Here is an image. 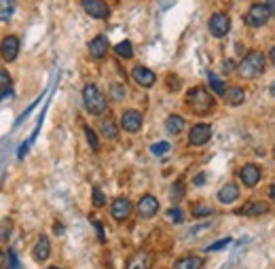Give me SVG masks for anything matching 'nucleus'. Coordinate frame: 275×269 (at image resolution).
<instances>
[{
  "mask_svg": "<svg viewBox=\"0 0 275 269\" xmlns=\"http://www.w3.org/2000/svg\"><path fill=\"white\" fill-rule=\"evenodd\" d=\"M114 53L121 57V60H131V57H134V45L129 41H121L119 45H114Z\"/></svg>",
  "mask_w": 275,
  "mask_h": 269,
  "instance_id": "5701e85b",
  "label": "nucleus"
},
{
  "mask_svg": "<svg viewBox=\"0 0 275 269\" xmlns=\"http://www.w3.org/2000/svg\"><path fill=\"white\" fill-rule=\"evenodd\" d=\"M93 206L95 208H102L104 204H106V197H104V193H102V189H100V186H93Z\"/></svg>",
  "mask_w": 275,
  "mask_h": 269,
  "instance_id": "473e14b6",
  "label": "nucleus"
},
{
  "mask_svg": "<svg viewBox=\"0 0 275 269\" xmlns=\"http://www.w3.org/2000/svg\"><path fill=\"white\" fill-rule=\"evenodd\" d=\"M165 130L170 132V134H174V136L180 134V132L184 130V119H182L180 114H170V117L165 119Z\"/></svg>",
  "mask_w": 275,
  "mask_h": 269,
  "instance_id": "4be33fe9",
  "label": "nucleus"
},
{
  "mask_svg": "<svg viewBox=\"0 0 275 269\" xmlns=\"http://www.w3.org/2000/svg\"><path fill=\"white\" fill-rule=\"evenodd\" d=\"M224 102L229 104V106H242V104L246 102V91L242 87H229L224 91Z\"/></svg>",
  "mask_w": 275,
  "mask_h": 269,
  "instance_id": "a211bd4d",
  "label": "nucleus"
},
{
  "mask_svg": "<svg viewBox=\"0 0 275 269\" xmlns=\"http://www.w3.org/2000/svg\"><path fill=\"white\" fill-rule=\"evenodd\" d=\"M53 231H55V233H64V227H62V225H55Z\"/></svg>",
  "mask_w": 275,
  "mask_h": 269,
  "instance_id": "a19ab883",
  "label": "nucleus"
},
{
  "mask_svg": "<svg viewBox=\"0 0 275 269\" xmlns=\"http://www.w3.org/2000/svg\"><path fill=\"white\" fill-rule=\"evenodd\" d=\"M203 267V259L197 254H188V256H182L174 263V269H201Z\"/></svg>",
  "mask_w": 275,
  "mask_h": 269,
  "instance_id": "6ab92c4d",
  "label": "nucleus"
},
{
  "mask_svg": "<svg viewBox=\"0 0 275 269\" xmlns=\"http://www.w3.org/2000/svg\"><path fill=\"white\" fill-rule=\"evenodd\" d=\"M170 142H157V144H152L150 146V153L154 155V157H163V155H167L170 153Z\"/></svg>",
  "mask_w": 275,
  "mask_h": 269,
  "instance_id": "c756f323",
  "label": "nucleus"
},
{
  "mask_svg": "<svg viewBox=\"0 0 275 269\" xmlns=\"http://www.w3.org/2000/svg\"><path fill=\"white\" fill-rule=\"evenodd\" d=\"M269 19H271V13H269V9L265 7V3L252 5V7L246 11V15H244V21L248 23L250 28H262V26H267Z\"/></svg>",
  "mask_w": 275,
  "mask_h": 269,
  "instance_id": "20e7f679",
  "label": "nucleus"
},
{
  "mask_svg": "<svg viewBox=\"0 0 275 269\" xmlns=\"http://www.w3.org/2000/svg\"><path fill=\"white\" fill-rule=\"evenodd\" d=\"M239 200V186L235 182H226L222 189L218 191V202L224 204V206H231Z\"/></svg>",
  "mask_w": 275,
  "mask_h": 269,
  "instance_id": "dca6fc26",
  "label": "nucleus"
},
{
  "mask_svg": "<svg viewBox=\"0 0 275 269\" xmlns=\"http://www.w3.org/2000/svg\"><path fill=\"white\" fill-rule=\"evenodd\" d=\"M271 93H273V96H275V83L271 85Z\"/></svg>",
  "mask_w": 275,
  "mask_h": 269,
  "instance_id": "c03bdc74",
  "label": "nucleus"
},
{
  "mask_svg": "<svg viewBox=\"0 0 275 269\" xmlns=\"http://www.w3.org/2000/svg\"><path fill=\"white\" fill-rule=\"evenodd\" d=\"M11 231H13V223L9 218L0 220V242H9L11 240Z\"/></svg>",
  "mask_w": 275,
  "mask_h": 269,
  "instance_id": "cd10ccee",
  "label": "nucleus"
},
{
  "mask_svg": "<svg viewBox=\"0 0 275 269\" xmlns=\"http://www.w3.org/2000/svg\"><path fill=\"white\" fill-rule=\"evenodd\" d=\"M19 53V39L17 36H7L0 43V55L5 57L7 62H13Z\"/></svg>",
  "mask_w": 275,
  "mask_h": 269,
  "instance_id": "ddd939ff",
  "label": "nucleus"
},
{
  "mask_svg": "<svg viewBox=\"0 0 275 269\" xmlns=\"http://www.w3.org/2000/svg\"><path fill=\"white\" fill-rule=\"evenodd\" d=\"M32 254H34V259L41 261V263L49 259V254H51V242H49V238L41 236L38 242H36V246H34V250H32Z\"/></svg>",
  "mask_w": 275,
  "mask_h": 269,
  "instance_id": "f3484780",
  "label": "nucleus"
},
{
  "mask_svg": "<svg viewBox=\"0 0 275 269\" xmlns=\"http://www.w3.org/2000/svg\"><path fill=\"white\" fill-rule=\"evenodd\" d=\"M100 132L104 138L108 140H114L119 136V130H116V123L112 121V117H104V119L100 121Z\"/></svg>",
  "mask_w": 275,
  "mask_h": 269,
  "instance_id": "412c9836",
  "label": "nucleus"
},
{
  "mask_svg": "<svg viewBox=\"0 0 275 269\" xmlns=\"http://www.w3.org/2000/svg\"><path fill=\"white\" fill-rule=\"evenodd\" d=\"M142 123H144V117H142V112H138V110H125L121 114V127L129 134L140 132Z\"/></svg>",
  "mask_w": 275,
  "mask_h": 269,
  "instance_id": "6e6552de",
  "label": "nucleus"
},
{
  "mask_svg": "<svg viewBox=\"0 0 275 269\" xmlns=\"http://www.w3.org/2000/svg\"><path fill=\"white\" fill-rule=\"evenodd\" d=\"M214 214V208L210 204H197L193 206V216L195 218H203V216H212Z\"/></svg>",
  "mask_w": 275,
  "mask_h": 269,
  "instance_id": "a878e982",
  "label": "nucleus"
},
{
  "mask_svg": "<svg viewBox=\"0 0 275 269\" xmlns=\"http://www.w3.org/2000/svg\"><path fill=\"white\" fill-rule=\"evenodd\" d=\"M271 200H273V202H275V182H273V184H271Z\"/></svg>",
  "mask_w": 275,
  "mask_h": 269,
  "instance_id": "79ce46f5",
  "label": "nucleus"
},
{
  "mask_svg": "<svg viewBox=\"0 0 275 269\" xmlns=\"http://www.w3.org/2000/svg\"><path fill=\"white\" fill-rule=\"evenodd\" d=\"M131 76H134V81L140 87H146V89H150L154 83H157V74L146 66H136L134 70H131Z\"/></svg>",
  "mask_w": 275,
  "mask_h": 269,
  "instance_id": "1a4fd4ad",
  "label": "nucleus"
},
{
  "mask_svg": "<svg viewBox=\"0 0 275 269\" xmlns=\"http://www.w3.org/2000/svg\"><path fill=\"white\" fill-rule=\"evenodd\" d=\"M208 28H210V34L214 39H222L231 30V17L226 13H214L208 21Z\"/></svg>",
  "mask_w": 275,
  "mask_h": 269,
  "instance_id": "39448f33",
  "label": "nucleus"
},
{
  "mask_svg": "<svg viewBox=\"0 0 275 269\" xmlns=\"http://www.w3.org/2000/svg\"><path fill=\"white\" fill-rule=\"evenodd\" d=\"M239 178L246 186H256L262 178V170L256 166V163H246V166L239 170Z\"/></svg>",
  "mask_w": 275,
  "mask_h": 269,
  "instance_id": "9d476101",
  "label": "nucleus"
},
{
  "mask_svg": "<svg viewBox=\"0 0 275 269\" xmlns=\"http://www.w3.org/2000/svg\"><path fill=\"white\" fill-rule=\"evenodd\" d=\"M110 214L114 220H125L129 214H131V202L127 200V197H116V200L112 202V208H110Z\"/></svg>",
  "mask_w": 275,
  "mask_h": 269,
  "instance_id": "4468645a",
  "label": "nucleus"
},
{
  "mask_svg": "<svg viewBox=\"0 0 275 269\" xmlns=\"http://www.w3.org/2000/svg\"><path fill=\"white\" fill-rule=\"evenodd\" d=\"M85 136H87V142H89V146H91L93 150H98V148H100V140H98V136H95V132L91 130L89 125H85Z\"/></svg>",
  "mask_w": 275,
  "mask_h": 269,
  "instance_id": "7c9ffc66",
  "label": "nucleus"
},
{
  "mask_svg": "<svg viewBox=\"0 0 275 269\" xmlns=\"http://www.w3.org/2000/svg\"><path fill=\"white\" fill-rule=\"evenodd\" d=\"M229 244H231V238H222V240H218V242L210 244V246H208V252H216V250H222L224 246H229Z\"/></svg>",
  "mask_w": 275,
  "mask_h": 269,
  "instance_id": "f704fd0d",
  "label": "nucleus"
},
{
  "mask_svg": "<svg viewBox=\"0 0 275 269\" xmlns=\"http://www.w3.org/2000/svg\"><path fill=\"white\" fill-rule=\"evenodd\" d=\"M15 13V0H0V21L11 19Z\"/></svg>",
  "mask_w": 275,
  "mask_h": 269,
  "instance_id": "b1692460",
  "label": "nucleus"
},
{
  "mask_svg": "<svg viewBox=\"0 0 275 269\" xmlns=\"http://www.w3.org/2000/svg\"><path fill=\"white\" fill-rule=\"evenodd\" d=\"M3 265H5V252L0 250V267H3Z\"/></svg>",
  "mask_w": 275,
  "mask_h": 269,
  "instance_id": "37998d69",
  "label": "nucleus"
},
{
  "mask_svg": "<svg viewBox=\"0 0 275 269\" xmlns=\"http://www.w3.org/2000/svg\"><path fill=\"white\" fill-rule=\"evenodd\" d=\"M49 269H62V267H49Z\"/></svg>",
  "mask_w": 275,
  "mask_h": 269,
  "instance_id": "a18cd8bd",
  "label": "nucleus"
},
{
  "mask_svg": "<svg viewBox=\"0 0 275 269\" xmlns=\"http://www.w3.org/2000/svg\"><path fill=\"white\" fill-rule=\"evenodd\" d=\"M157 212H159V202H157V197H152V195L140 197V202H138V214H140L142 218H152Z\"/></svg>",
  "mask_w": 275,
  "mask_h": 269,
  "instance_id": "f8f14e48",
  "label": "nucleus"
},
{
  "mask_svg": "<svg viewBox=\"0 0 275 269\" xmlns=\"http://www.w3.org/2000/svg\"><path fill=\"white\" fill-rule=\"evenodd\" d=\"M7 261H9L7 269H21L19 259H17V254H15V250H9V252H7Z\"/></svg>",
  "mask_w": 275,
  "mask_h": 269,
  "instance_id": "c9c22d12",
  "label": "nucleus"
},
{
  "mask_svg": "<svg viewBox=\"0 0 275 269\" xmlns=\"http://www.w3.org/2000/svg\"><path fill=\"white\" fill-rule=\"evenodd\" d=\"M265 7L269 9V13H271V17H275V0H265Z\"/></svg>",
  "mask_w": 275,
  "mask_h": 269,
  "instance_id": "58836bf2",
  "label": "nucleus"
},
{
  "mask_svg": "<svg viewBox=\"0 0 275 269\" xmlns=\"http://www.w3.org/2000/svg\"><path fill=\"white\" fill-rule=\"evenodd\" d=\"M11 96V74L7 70H0V100Z\"/></svg>",
  "mask_w": 275,
  "mask_h": 269,
  "instance_id": "393cba45",
  "label": "nucleus"
},
{
  "mask_svg": "<svg viewBox=\"0 0 275 269\" xmlns=\"http://www.w3.org/2000/svg\"><path fill=\"white\" fill-rule=\"evenodd\" d=\"M186 104L195 114H208L214 108V98L208 89L203 87H193L186 93Z\"/></svg>",
  "mask_w": 275,
  "mask_h": 269,
  "instance_id": "f03ea898",
  "label": "nucleus"
},
{
  "mask_svg": "<svg viewBox=\"0 0 275 269\" xmlns=\"http://www.w3.org/2000/svg\"><path fill=\"white\" fill-rule=\"evenodd\" d=\"M81 5L85 9V13L95 19H108L110 15V7L104 0H81Z\"/></svg>",
  "mask_w": 275,
  "mask_h": 269,
  "instance_id": "0eeeda50",
  "label": "nucleus"
},
{
  "mask_svg": "<svg viewBox=\"0 0 275 269\" xmlns=\"http://www.w3.org/2000/svg\"><path fill=\"white\" fill-rule=\"evenodd\" d=\"M83 102H85L87 112H91V114H104L106 108H108V102H106L104 93L93 83H87L85 89H83Z\"/></svg>",
  "mask_w": 275,
  "mask_h": 269,
  "instance_id": "7ed1b4c3",
  "label": "nucleus"
},
{
  "mask_svg": "<svg viewBox=\"0 0 275 269\" xmlns=\"http://www.w3.org/2000/svg\"><path fill=\"white\" fill-rule=\"evenodd\" d=\"M110 96H112L114 100H123V98L127 96L125 85H121V83H114V85H110Z\"/></svg>",
  "mask_w": 275,
  "mask_h": 269,
  "instance_id": "2f4dec72",
  "label": "nucleus"
},
{
  "mask_svg": "<svg viewBox=\"0 0 275 269\" xmlns=\"http://www.w3.org/2000/svg\"><path fill=\"white\" fill-rule=\"evenodd\" d=\"M184 193H186V189H184V182H182V180H178V182H174V184H172L170 195H172V200H174V202H180L182 197H184Z\"/></svg>",
  "mask_w": 275,
  "mask_h": 269,
  "instance_id": "c85d7f7f",
  "label": "nucleus"
},
{
  "mask_svg": "<svg viewBox=\"0 0 275 269\" xmlns=\"http://www.w3.org/2000/svg\"><path fill=\"white\" fill-rule=\"evenodd\" d=\"M154 263V256L152 252L148 250H142V252H136V254H131L129 256V261L125 265V269H150Z\"/></svg>",
  "mask_w": 275,
  "mask_h": 269,
  "instance_id": "9b49d317",
  "label": "nucleus"
},
{
  "mask_svg": "<svg viewBox=\"0 0 275 269\" xmlns=\"http://www.w3.org/2000/svg\"><path fill=\"white\" fill-rule=\"evenodd\" d=\"M210 138H212V125L197 123V125L190 127V132H188V144L190 146H203V144L210 142Z\"/></svg>",
  "mask_w": 275,
  "mask_h": 269,
  "instance_id": "423d86ee",
  "label": "nucleus"
},
{
  "mask_svg": "<svg viewBox=\"0 0 275 269\" xmlns=\"http://www.w3.org/2000/svg\"><path fill=\"white\" fill-rule=\"evenodd\" d=\"M269 57H271V62H273V66H275V47H273V49L269 51Z\"/></svg>",
  "mask_w": 275,
  "mask_h": 269,
  "instance_id": "ea45409f",
  "label": "nucleus"
},
{
  "mask_svg": "<svg viewBox=\"0 0 275 269\" xmlns=\"http://www.w3.org/2000/svg\"><path fill=\"white\" fill-rule=\"evenodd\" d=\"M267 66V57L262 51H250L242 62L237 64V74L242 79H256Z\"/></svg>",
  "mask_w": 275,
  "mask_h": 269,
  "instance_id": "f257e3e1",
  "label": "nucleus"
},
{
  "mask_svg": "<svg viewBox=\"0 0 275 269\" xmlns=\"http://www.w3.org/2000/svg\"><path fill=\"white\" fill-rule=\"evenodd\" d=\"M167 218H170L172 223H182L184 214H182L180 208H170V210H167Z\"/></svg>",
  "mask_w": 275,
  "mask_h": 269,
  "instance_id": "72a5a7b5",
  "label": "nucleus"
},
{
  "mask_svg": "<svg viewBox=\"0 0 275 269\" xmlns=\"http://www.w3.org/2000/svg\"><path fill=\"white\" fill-rule=\"evenodd\" d=\"M267 212H269V204H265V202H250L248 206L239 210V214H248V216H260Z\"/></svg>",
  "mask_w": 275,
  "mask_h": 269,
  "instance_id": "aec40b11",
  "label": "nucleus"
},
{
  "mask_svg": "<svg viewBox=\"0 0 275 269\" xmlns=\"http://www.w3.org/2000/svg\"><path fill=\"white\" fill-rule=\"evenodd\" d=\"M91 225L95 227V231H98V238H100V242L104 244V242H106V233H104V227H102V223H100L98 218H93V216H91Z\"/></svg>",
  "mask_w": 275,
  "mask_h": 269,
  "instance_id": "e433bc0d",
  "label": "nucleus"
},
{
  "mask_svg": "<svg viewBox=\"0 0 275 269\" xmlns=\"http://www.w3.org/2000/svg\"><path fill=\"white\" fill-rule=\"evenodd\" d=\"M110 45H108V39L106 36H95L91 43H89V55L93 57V60H102V57H106V53H108Z\"/></svg>",
  "mask_w": 275,
  "mask_h": 269,
  "instance_id": "2eb2a0df",
  "label": "nucleus"
},
{
  "mask_svg": "<svg viewBox=\"0 0 275 269\" xmlns=\"http://www.w3.org/2000/svg\"><path fill=\"white\" fill-rule=\"evenodd\" d=\"M203 182H206V174H197V176L193 178V184H195V186H203Z\"/></svg>",
  "mask_w": 275,
  "mask_h": 269,
  "instance_id": "4c0bfd02",
  "label": "nucleus"
},
{
  "mask_svg": "<svg viewBox=\"0 0 275 269\" xmlns=\"http://www.w3.org/2000/svg\"><path fill=\"white\" fill-rule=\"evenodd\" d=\"M208 81H210V87L214 89V93H218V96H224V91H226V85L222 83V81L218 76H214L212 72L208 74Z\"/></svg>",
  "mask_w": 275,
  "mask_h": 269,
  "instance_id": "bb28decb",
  "label": "nucleus"
}]
</instances>
